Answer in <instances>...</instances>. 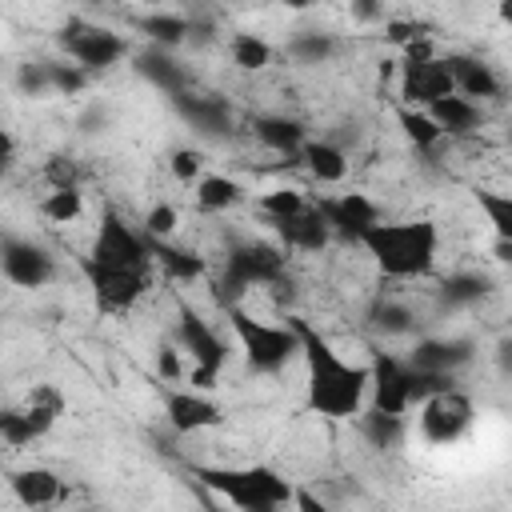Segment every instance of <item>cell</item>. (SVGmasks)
<instances>
[{"instance_id":"cell-1","label":"cell","mask_w":512,"mask_h":512,"mask_svg":"<svg viewBox=\"0 0 512 512\" xmlns=\"http://www.w3.org/2000/svg\"><path fill=\"white\" fill-rule=\"evenodd\" d=\"M292 328H296L300 356L308 368V408L332 420L356 416L368 396V368L344 360L308 320H292Z\"/></svg>"},{"instance_id":"cell-2","label":"cell","mask_w":512,"mask_h":512,"mask_svg":"<svg viewBox=\"0 0 512 512\" xmlns=\"http://www.w3.org/2000/svg\"><path fill=\"white\" fill-rule=\"evenodd\" d=\"M360 244L368 248V256L376 260V268L388 280H416L428 276L436 264V248H440V232L432 220H376Z\"/></svg>"},{"instance_id":"cell-3","label":"cell","mask_w":512,"mask_h":512,"mask_svg":"<svg viewBox=\"0 0 512 512\" xmlns=\"http://www.w3.org/2000/svg\"><path fill=\"white\" fill-rule=\"evenodd\" d=\"M192 476L212 488L220 500H228L232 508L240 512H276L284 504H292V484L264 468V464H252V468H212V464H192Z\"/></svg>"},{"instance_id":"cell-4","label":"cell","mask_w":512,"mask_h":512,"mask_svg":"<svg viewBox=\"0 0 512 512\" xmlns=\"http://www.w3.org/2000/svg\"><path fill=\"white\" fill-rule=\"evenodd\" d=\"M284 276H288L284 248L264 244V240H232L228 252H224V272L212 288H216L220 308H228V304H240V296L248 288L284 284Z\"/></svg>"},{"instance_id":"cell-5","label":"cell","mask_w":512,"mask_h":512,"mask_svg":"<svg viewBox=\"0 0 512 512\" xmlns=\"http://www.w3.org/2000/svg\"><path fill=\"white\" fill-rule=\"evenodd\" d=\"M228 324L240 340V352H244V364L260 376H276L280 368H288L292 356H300V340H296V328L292 320L288 324H264L256 316H248L240 304H228Z\"/></svg>"},{"instance_id":"cell-6","label":"cell","mask_w":512,"mask_h":512,"mask_svg":"<svg viewBox=\"0 0 512 512\" xmlns=\"http://www.w3.org/2000/svg\"><path fill=\"white\" fill-rule=\"evenodd\" d=\"M56 44H60V52H64L68 60H76L88 76L108 72V68L120 64L124 52H128V40H124V36H116V32H108V28H100V24L84 20V16H68V20L60 24V32H56Z\"/></svg>"},{"instance_id":"cell-7","label":"cell","mask_w":512,"mask_h":512,"mask_svg":"<svg viewBox=\"0 0 512 512\" xmlns=\"http://www.w3.org/2000/svg\"><path fill=\"white\" fill-rule=\"evenodd\" d=\"M176 336H180L184 352L192 356V384H196V388H212V384L220 380V372H224V360H228L224 340H220V336L212 332V324H208L200 312H192L184 300H180Z\"/></svg>"},{"instance_id":"cell-8","label":"cell","mask_w":512,"mask_h":512,"mask_svg":"<svg viewBox=\"0 0 512 512\" xmlns=\"http://www.w3.org/2000/svg\"><path fill=\"white\" fill-rule=\"evenodd\" d=\"M88 256H92L96 264H112V268H144V264H148V240H144V232H136L116 208H104Z\"/></svg>"},{"instance_id":"cell-9","label":"cell","mask_w":512,"mask_h":512,"mask_svg":"<svg viewBox=\"0 0 512 512\" xmlns=\"http://www.w3.org/2000/svg\"><path fill=\"white\" fill-rule=\"evenodd\" d=\"M476 420L472 400L460 388H444L428 400H420V432L428 444H456Z\"/></svg>"},{"instance_id":"cell-10","label":"cell","mask_w":512,"mask_h":512,"mask_svg":"<svg viewBox=\"0 0 512 512\" xmlns=\"http://www.w3.org/2000/svg\"><path fill=\"white\" fill-rule=\"evenodd\" d=\"M80 268H84V276L92 284V296L104 312H128L148 292L144 268H112V264H96L92 256H84Z\"/></svg>"},{"instance_id":"cell-11","label":"cell","mask_w":512,"mask_h":512,"mask_svg":"<svg viewBox=\"0 0 512 512\" xmlns=\"http://www.w3.org/2000/svg\"><path fill=\"white\" fill-rule=\"evenodd\" d=\"M0 272L16 288H40L56 276V260L24 236H0Z\"/></svg>"},{"instance_id":"cell-12","label":"cell","mask_w":512,"mask_h":512,"mask_svg":"<svg viewBox=\"0 0 512 512\" xmlns=\"http://www.w3.org/2000/svg\"><path fill=\"white\" fill-rule=\"evenodd\" d=\"M320 216L332 232V240H344V244H360V236L380 220V208L360 196V192H344V196H324L320 204Z\"/></svg>"},{"instance_id":"cell-13","label":"cell","mask_w":512,"mask_h":512,"mask_svg":"<svg viewBox=\"0 0 512 512\" xmlns=\"http://www.w3.org/2000/svg\"><path fill=\"white\" fill-rule=\"evenodd\" d=\"M164 420L176 436H192V432H204V428H216L224 420V408L204 396V392H192V388H164Z\"/></svg>"},{"instance_id":"cell-14","label":"cell","mask_w":512,"mask_h":512,"mask_svg":"<svg viewBox=\"0 0 512 512\" xmlns=\"http://www.w3.org/2000/svg\"><path fill=\"white\" fill-rule=\"evenodd\" d=\"M456 92L448 68L440 56H428V60H400V104H412V108H428L432 100Z\"/></svg>"},{"instance_id":"cell-15","label":"cell","mask_w":512,"mask_h":512,"mask_svg":"<svg viewBox=\"0 0 512 512\" xmlns=\"http://www.w3.org/2000/svg\"><path fill=\"white\" fill-rule=\"evenodd\" d=\"M168 100L180 112V120L188 128H196L200 136H208V140H228L232 136V108L220 96H200V92L184 88V92H176Z\"/></svg>"},{"instance_id":"cell-16","label":"cell","mask_w":512,"mask_h":512,"mask_svg":"<svg viewBox=\"0 0 512 512\" xmlns=\"http://www.w3.org/2000/svg\"><path fill=\"white\" fill-rule=\"evenodd\" d=\"M440 60H444V68H448V76H452V84H456L460 96H468V100H476V104L504 96V80H500V76L492 72V64H484L480 56L448 52V56H440Z\"/></svg>"},{"instance_id":"cell-17","label":"cell","mask_w":512,"mask_h":512,"mask_svg":"<svg viewBox=\"0 0 512 512\" xmlns=\"http://www.w3.org/2000/svg\"><path fill=\"white\" fill-rule=\"evenodd\" d=\"M368 392H372V408L384 412H408V384H404V360L388 356V352H372V368H368Z\"/></svg>"},{"instance_id":"cell-18","label":"cell","mask_w":512,"mask_h":512,"mask_svg":"<svg viewBox=\"0 0 512 512\" xmlns=\"http://www.w3.org/2000/svg\"><path fill=\"white\" fill-rule=\"evenodd\" d=\"M476 360V344L464 340V336H428V340H416L408 364L412 368H432V372H460Z\"/></svg>"},{"instance_id":"cell-19","label":"cell","mask_w":512,"mask_h":512,"mask_svg":"<svg viewBox=\"0 0 512 512\" xmlns=\"http://www.w3.org/2000/svg\"><path fill=\"white\" fill-rule=\"evenodd\" d=\"M272 228H276L280 244H284V248H296V252H320V248L332 240V232H328L320 208H308V204H304L300 212L284 216V220H272Z\"/></svg>"},{"instance_id":"cell-20","label":"cell","mask_w":512,"mask_h":512,"mask_svg":"<svg viewBox=\"0 0 512 512\" xmlns=\"http://www.w3.org/2000/svg\"><path fill=\"white\" fill-rule=\"evenodd\" d=\"M424 112L436 120V128H440L444 136H472V132L480 128V120H484L480 104L468 100V96H460V92H448V96L432 100Z\"/></svg>"},{"instance_id":"cell-21","label":"cell","mask_w":512,"mask_h":512,"mask_svg":"<svg viewBox=\"0 0 512 512\" xmlns=\"http://www.w3.org/2000/svg\"><path fill=\"white\" fill-rule=\"evenodd\" d=\"M8 484H12V496L28 508H48L64 500V480L52 468H20L8 476Z\"/></svg>"},{"instance_id":"cell-22","label":"cell","mask_w":512,"mask_h":512,"mask_svg":"<svg viewBox=\"0 0 512 512\" xmlns=\"http://www.w3.org/2000/svg\"><path fill=\"white\" fill-rule=\"evenodd\" d=\"M152 88H160L164 96H176V92H184L188 88V72H184V64L180 60H172L168 56V48H160V44H152V48H144L140 56H136V64H132Z\"/></svg>"},{"instance_id":"cell-23","label":"cell","mask_w":512,"mask_h":512,"mask_svg":"<svg viewBox=\"0 0 512 512\" xmlns=\"http://www.w3.org/2000/svg\"><path fill=\"white\" fill-rule=\"evenodd\" d=\"M144 240H148V260H156L168 280L188 284V280H200L204 276V268H208L204 256H196V252H188V248H180L172 240H160V236H144Z\"/></svg>"},{"instance_id":"cell-24","label":"cell","mask_w":512,"mask_h":512,"mask_svg":"<svg viewBox=\"0 0 512 512\" xmlns=\"http://www.w3.org/2000/svg\"><path fill=\"white\" fill-rule=\"evenodd\" d=\"M252 132H256V140H260L264 148H272V152H280V156H292V160H300V144L308 140L300 120H292V116H272V112L256 116V120H252Z\"/></svg>"},{"instance_id":"cell-25","label":"cell","mask_w":512,"mask_h":512,"mask_svg":"<svg viewBox=\"0 0 512 512\" xmlns=\"http://www.w3.org/2000/svg\"><path fill=\"white\" fill-rule=\"evenodd\" d=\"M300 164L320 180V184H340L348 172V152L336 148L332 140H304L300 144Z\"/></svg>"},{"instance_id":"cell-26","label":"cell","mask_w":512,"mask_h":512,"mask_svg":"<svg viewBox=\"0 0 512 512\" xmlns=\"http://www.w3.org/2000/svg\"><path fill=\"white\" fill-rule=\"evenodd\" d=\"M368 328L380 332V336H408V332H416V312L404 300L376 296L368 304Z\"/></svg>"},{"instance_id":"cell-27","label":"cell","mask_w":512,"mask_h":512,"mask_svg":"<svg viewBox=\"0 0 512 512\" xmlns=\"http://www.w3.org/2000/svg\"><path fill=\"white\" fill-rule=\"evenodd\" d=\"M360 416V436L388 452V448H400L404 440V412H384V408H368V412H356Z\"/></svg>"},{"instance_id":"cell-28","label":"cell","mask_w":512,"mask_h":512,"mask_svg":"<svg viewBox=\"0 0 512 512\" xmlns=\"http://www.w3.org/2000/svg\"><path fill=\"white\" fill-rule=\"evenodd\" d=\"M488 292H492V276H484V272H452L440 284V304L468 308V304H480Z\"/></svg>"},{"instance_id":"cell-29","label":"cell","mask_w":512,"mask_h":512,"mask_svg":"<svg viewBox=\"0 0 512 512\" xmlns=\"http://www.w3.org/2000/svg\"><path fill=\"white\" fill-rule=\"evenodd\" d=\"M132 24H136L152 44H160V48H176V44L188 40V20H184L180 12H148V16H136Z\"/></svg>"},{"instance_id":"cell-30","label":"cell","mask_w":512,"mask_h":512,"mask_svg":"<svg viewBox=\"0 0 512 512\" xmlns=\"http://www.w3.org/2000/svg\"><path fill=\"white\" fill-rule=\"evenodd\" d=\"M244 200V188L232 176H200L196 180V204L200 212H228Z\"/></svg>"},{"instance_id":"cell-31","label":"cell","mask_w":512,"mask_h":512,"mask_svg":"<svg viewBox=\"0 0 512 512\" xmlns=\"http://www.w3.org/2000/svg\"><path fill=\"white\" fill-rule=\"evenodd\" d=\"M396 120H400V128H404V136L420 148V152H432L440 140H444V132L436 128V120L424 112V108H412V104H400L396 108Z\"/></svg>"},{"instance_id":"cell-32","label":"cell","mask_w":512,"mask_h":512,"mask_svg":"<svg viewBox=\"0 0 512 512\" xmlns=\"http://www.w3.org/2000/svg\"><path fill=\"white\" fill-rule=\"evenodd\" d=\"M228 56H232V64L244 68V72H260V68L272 64V44L260 40L256 32H236V36L228 40Z\"/></svg>"},{"instance_id":"cell-33","label":"cell","mask_w":512,"mask_h":512,"mask_svg":"<svg viewBox=\"0 0 512 512\" xmlns=\"http://www.w3.org/2000/svg\"><path fill=\"white\" fill-rule=\"evenodd\" d=\"M288 56H292L296 64H304V68L328 64V60L336 56V40H332L328 32H300V36L288 40Z\"/></svg>"},{"instance_id":"cell-34","label":"cell","mask_w":512,"mask_h":512,"mask_svg":"<svg viewBox=\"0 0 512 512\" xmlns=\"http://www.w3.org/2000/svg\"><path fill=\"white\" fill-rule=\"evenodd\" d=\"M404 384H408V404H420L444 388H456V376L452 372H432V368H412L404 360Z\"/></svg>"},{"instance_id":"cell-35","label":"cell","mask_w":512,"mask_h":512,"mask_svg":"<svg viewBox=\"0 0 512 512\" xmlns=\"http://www.w3.org/2000/svg\"><path fill=\"white\" fill-rule=\"evenodd\" d=\"M80 212H84V192L80 188H52L40 200V216L52 220V224H72Z\"/></svg>"},{"instance_id":"cell-36","label":"cell","mask_w":512,"mask_h":512,"mask_svg":"<svg viewBox=\"0 0 512 512\" xmlns=\"http://www.w3.org/2000/svg\"><path fill=\"white\" fill-rule=\"evenodd\" d=\"M476 204H480V212L488 216L492 232H496V236H504V240H512V196L480 188V192H476Z\"/></svg>"},{"instance_id":"cell-37","label":"cell","mask_w":512,"mask_h":512,"mask_svg":"<svg viewBox=\"0 0 512 512\" xmlns=\"http://www.w3.org/2000/svg\"><path fill=\"white\" fill-rule=\"evenodd\" d=\"M44 64H48V84H52V92H60V96H76V92H84L88 80H92L76 60H44Z\"/></svg>"},{"instance_id":"cell-38","label":"cell","mask_w":512,"mask_h":512,"mask_svg":"<svg viewBox=\"0 0 512 512\" xmlns=\"http://www.w3.org/2000/svg\"><path fill=\"white\" fill-rule=\"evenodd\" d=\"M260 216L272 224V220H284V216H292V212H300L304 208V196L300 192H292V188H272V192H264L260 196Z\"/></svg>"},{"instance_id":"cell-39","label":"cell","mask_w":512,"mask_h":512,"mask_svg":"<svg viewBox=\"0 0 512 512\" xmlns=\"http://www.w3.org/2000/svg\"><path fill=\"white\" fill-rule=\"evenodd\" d=\"M0 440H4V444H12V448H24V444H32V440H36L24 408H0Z\"/></svg>"},{"instance_id":"cell-40","label":"cell","mask_w":512,"mask_h":512,"mask_svg":"<svg viewBox=\"0 0 512 512\" xmlns=\"http://www.w3.org/2000/svg\"><path fill=\"white\" fill-rule=\"evenodd\" d=\"M16 88H20V96H32V100H40L44 92H52V84H48V64H44V60H24V64L16 68Z\"/></svg>"},{"instance_id":"cell-41","label":"cell","mask_w":512,"mask_h":512,"mask_svg":"<svg viewBox=\"0 0 512 512\" xmlns=\"http://www.w3.org/2000/svg\"><path fill=\"white\" fill-rule=\"evenodd\" d=\"M428 36H432V24H424V20H384V40L396 48L428 40Z\"/></svg>"},{"instance_id":"cell-42","label":"cell","mask_w":512,"mask_h":512,"mask_svg":"<svg viewBox=\"0 0 512 512\" xmlns=\"http://www.w3.org/2000/svg\"><path fill=\"white\" fill-rule=\"evenodd\" d=\"M44 180L52 184V188H80V164L72 160V156H48V164H44Z\"/></svg>"},{"instance_id":"cell-43","label":"cell","mask_w":512,"mask_h":512,"mask_svg":"<svg viewBox=\"0 0 512 512\" xmlns=\"http://www.w3.org/2000/svg\"><path fill=\"white\" fill-rule=\"evenodd\" d=\"M168 168H172V176H176L180 184H192V180H200L204 160H200V152H196V148H176V152H172V160H168Z\"/></svg>"},{"instance_id":"cell-44","label":"cell","mask_w":512,"mask_h":512,"mask_svg":"<svg viewBox=\"0 0 512 512\" xmlns=\"http://www.w3.org/2000/svg\"><path fill=\"white\" fill-rule=\"evenodd\" d=\"M176 232V208L172 204H156V208H148V216H144V236H160V240H168Z\"/></svg>"},{"instance_id":"cell-45","label":"cell","mask_w":512,"mask_h":512,"mask_svg":"<svg viewBox=\"0 0 512 512\" xmlns=\"http://www.w3.org/2000/svg\"><path fill=\"white\" fill-rule=\"evenodd\" d=\"M156 372L164 376V380H180V356H176V348H160L156 352Z\"/></svg>"},{"instance_id":"cell-46","label":"cell","mask_w":512,"mask_h":512,"mask_svg":"<svg viewBox=\"0 0 512 512\" xmlns=\"http://www.w3.org/2000/svg\"><path fill=\"white\" fill-rule=\"evenodd\" d=\"M352 16H356L360 24H372V20L384 16V4H380V0H352Z\"/></svg>"},{"instance_id":"cell-47","label":"cell","mask_w":512,"mask_h":512,"mask_svg":"<svg viewBox=\"0 0 512 512\" xmlns=\"http://www.w3.org/2000/svg\"><path fill=\"white\" fill-rule=\"evenodd\" d=\"M104 124H108V112H104V108H88V112L80 116V128H84V132H104Z\"/></svg>"},{"instance_id":"cell-48","label":"cell","mask_w":512,"mask_h":512,"mask_svg":"<svg viewBox=\"0 0 512 512\" xmlns=\"http://www.w3.org/2000/svg\"><path fill=\"white\" fill-rule=\"evenodd\" d=\"M12 156H16V140L8 136V128H0V176L12 168Z\"/></svg>"},{"instance_id":"cell-49","label":"cell","mask_w":512,"mask_h":512,"mask_svg":"<svg viewBox=\"0 0 512 512\" xmlns=\"http://www.w3.org/2000/svg\"><path fill=\"white\" fill-rule=\"evenodd\" d=\"M292 504L304 508V512H324V500H316V496H308V492H296V488H292Z\"/></svg>"},{"instance_id":"cell-50","label":"cell","mask_w":512,"mask_h":512,"mask_svg":"<svg viewBox=\"0 0 512 512\" xmlns=\"http://www.w3.org/2000/svg\"><path fill=\"white\" fill-rule=\"evenodd\" d=\"M496 260H512V240H504V236H496Z\"/></svg>"},{"instance_id":"cell-51","label":"cell","mask_w":512,"mask_h":512,"mask_svg":"<svg viewBox=\"0 0 512 512\" xmlns=\"http://www.w3.org/2000/svg\"><path fill=\"white\" fill-rule=\"evenodd\" d=\"M280 4H288V8H296V12H304V8H312V4H320V0H280Z\"/></svg>"},{"instance_id":"cell-52","label":"cell","mask_w":512,"mask_h":512,"mask_svg":"<svg viewBox=\"0 0 512 512\" xmlns=\"http://www.w3.org/2000/svg\"><path fill=\"white\" fill-rule=\"evenodd\" d=\"M92 4H104V0H92Z\"/></svg>"},{"instance_id":"cell-53","label":"cell","mask_w":512,"mask_h":512,"mask_svg":"<svg viewBox=\"0 0 512 512\" xmlns=\"http://www.w3.org/2000/svg\"><path fill=\"white\" fill-rule=\"evenodd\" d=\"M152 4H160V0H152Z\"/></svg>"}]
</instances>
